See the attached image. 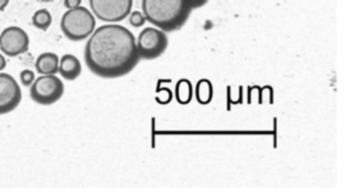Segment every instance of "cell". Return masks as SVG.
Wrapping results in <instances>:
<instances>
[{"mask_svg": "<svg viewBox=\"0 0 352 196\" xmlns=\"http://www.w3.org/2000/svg\"><path fill=\"white\" fill-rule=\"evenodd\" d=\"M38 1L50 2V1H54V0H38Z\"/></svg>", "mask_w": 352, "mask_h": 196, "instance_id": "cell-21", "label": "cell"}, {"mask_svg": "<svg viewBox=\"0 0 352 196\" xmlns=\"http://www.w3.org/2000/svg\"><path fill=\"white\" fill-rule=\"evenodd\" d=\"M30 36L17 26L6 28L0 34V50L10 57H16L28 51Z\"/></svg>", "mask_w": 352, "mask_h": 196, "instance_id": "cell-7", "label": "cell"}, {"mask_svg": "<svg viewBox=\"0 0 352 196\" xmlns=\"http://www.w3.org/2000/svg\"><path fill=\"white\" fill-rule=\"evenodd\" d=\"M36 80V74L32 70L24 69L20 74V80L25 87L32 86V83Z\"/></svg>", "mask_w": 352, "mask_h": 196, "instance_id": "cell-16", "label": "cell"}, {"mask_svg": "<svg viewBox=\"0 0 352 196\" xmlns=\"http://www.w3.org/2000/svg\"><path fill=\"white\" fill-rule=\"evenodd\" d=\"M65 93V84L55 74L41 76L30 88L32 100L38 105H51L59 100Z\"/></svg>", "mask_w": 352, "mask_h": 196, "instance_id": "cell-4", "label": "cell"}, {"mask_svg": "<svg viewBox=\"0 0 352 196\" xmlns=\"http://www.w3.org/2000/svg\"><path fill=\"white\" fill-rule=\"evenodd\" d=\"M172 91L168 88L162 89L158 91L157 96H156V101L160 105H168L172 101Z\"/></svg>", "mask_w": 352, "mask_h": 196, "instance_id": "cell-15", "label": "cell"}, {"mask_svg": "<svg viewBox=\"0 0 352 196\" xmlns=\"http://www.w3.org/2000/svg\"><path fill=\"white\" fill-rule=\"evenodd\" d=\"M146 21L164 32L184 26L191 14L186 0H142Z\"/></svg>", "mask_w": 352, "mask_h": 196, "instance_id": "cell-2", "label": "cell"}, {"mask_svg": "<svg viewBox=\"0 0 352 196\" xmlns=\"http://www.w3.org/2000/svg\"><path fill=\"white\" fill-rule=\"evenodd\" d=\"M21 100V89L17 80L11 74L0 72V115L17 109Z\"/></svg>", "mask_w": 352, "mask_h": 196, "instance_id": "cell-8", "label": "cell"}, {"mask_svg": "<svg viewBox=\"0 0 352 196\" xmlns=\"http://www.w3.org/2000/svg\"><path fill=\"white\" fill-rule=\"evenodd\" d=\"M52 14L49 10H38L32 16V24L41 30L46 31L52 24Z\"/></svg>", "mask_w": 352, "mask_h": 196, "instance_id": "cell-13", "label": "cell"}, {"mask_svg": "<svg viewBox=\"0 0 352 196\" xmlns=\"http://www.w3.org/2000/svg\"><path fill=\"white\" fill-rule=\"evenodd\" d=\"M82 0H65V6L69 10L81 6Z\"/></svg>", "mask_w": 352, "mask_h": 196, "instance_id": "cell-18", "label": "cell"}, {"mask_svg": "<svg viewBox=\"0 0 352 196\" xmlns=\"http://www.w3.org/2000/svg\"><path fill=\"white\" fill-rule=\"evenodd\" d=\"M96 18L88 8L79 6L65 12L61 19V30L67 39L84 41L96 30Z\"/></svg>", "mask_w": 352, "mask_h": 196, "instance_id": "cell-3", "label": "cell"}, {"mask_svg": "<svg viewBox=\"0 0 352 196\" xmlns=\"http://www.w3.org/2000/svg\"><path fill=\"white\" fill-rule=\"evenodd\" d=\"M84 57L90 72L104 78L126 76L141 60L133 33L117 24L94 30L86 43Z\"/></svg>", "mask_w": 352, "mask_h": 196, "instance_id": "cell-1", "label": "cell"}, {"mask_svg": "<svg viewBox=\"0 0 352 196\" xmlns=\"http://www.w3.org/2000/svg\"><path fill=\"white\" fill-rule=\"evenodd\" d=\"M59 74L67 80L79 78L82 72V64L76 56L65 54L59 60Z\"/></svg>", "mask_w": 352, "mask_h": 196, "instance_id": "cell-9", "label": "cell"}, {"mask_svg": "<svg viewBox=\"0 0 352 196\" xmlns=\"http://www.w3.org/2000/svg\"><path fill=\"white\" fill-rule=\"evenodd\" d=\"M193 98V86L190 80L181 78L176 85V99L180 105H186Z\"/></svg>", "mask_w": 352, "mask_h": 196, "instance_id": "cell-12", "label": "cell"}, {"mask_svg": "<svg viewBox=\"0 0 352 196\" xmlns=\"http://www.w3.org/2000/svg\"><path fill=\"white\" fill-rule=\"evenodd\" d=\"M129 14H131L129 16V23H131V26L138 28V27H142L143 25H145L146 18L143 12L135 10V12H131Z\"/></svg>", "mask_w": 352, "mask_h": 196, "instance_id": "cell-14", "label": "cell"}, {"mask_svg": "<svg viewBox=\"0 0 352 196\" xmlns=\"http://www.w3.org/2000/svg\"><path fill=\"white\" fill-rule=\"evenodd\" d=\"M10 3V0H0V12L7 8L8 4Z\"/></svg>", "mask_w": 352, "mask_h": 196, "instance_id": "cell-20", "label": "cell"}, {"mask_svg": "<svg viewBox=\"0 0 352 196\" xmlns=\"http://www.w3.org/2000/svg\"><path fill=\"white\" fill-rule=\"evenodd\" d=\"M214 89L211 80L201 78L195 86V98L203 105H209L213 99Z\"/></svg>", "mask_w": 352, "mask_h": 196, "instance_id": "cell-11", "label": "cell"}, {"mask_svg": "<svg viewBox=\"0 0 352 196\" xmlns=\"http://www.w3.org/2000/svg\"><path fill=\"white\" fill-rule=\"evenodd\" d=\"M209 0H186L187 4L191 10H197V8H203L208 3Z\"/></svg>", "mask_w": 352, "mask_h": 196, "instance_id": "cell-17", "label": "cell"}, {"mask_svg": "<svg viewBox=\"0 0 352 196\" xmlns=\"http://www.w3.org/2000/svg\"><path fill=\"white\" fill-rule=\"evenodd\" d=\"M36 72L42 76L56 74L59 70V57L56 54L46 52L41 54L36 62Z\"/></svg>", "mask_w": 352, "mask_h": 196, "instance_id": "cell-10", "label": "cell"}, {"mask_svg": "<svg viewBox=\"0 0 352 196\" xmlns=\"http://www.w3.org/2000/svg\"><path fill=\"white\" fill-rule=\"evenodd\" d=\"M92 14L108 23L124 20L131 12L133 0H89Z\"/></svg>", "mask_w": 352, "mask_h": 196, "instance_id": "cell-6", "label": "cell"}, {"mask_svg": "<svg viewBox=\"0 0 352 196\" xmlns=\"http://www.w3.org/2000/svg\"><path fill=\"white\" fill-rule=\"evenodd\" d=\"M168 35L154 27H146L138 37L137 47L141 59L152 60L160 57L168 49Z\"/></svg>", "mask_w": 352, "mask_h": 196, "instance_id": "cell-5", "label": "cell"}, {"mask_svg": "<svg viewBox=\"0 0 352 196\" xmlns=\"http://www.w3.org/2000/svg\"><path fill=\"white\" fill-rule=\"evenodd\" d=\"M6 66H7V61H6V58L3 57L1 54H0V72H1L3 69H5Z\"/></svg>", "mask_w": 352, "mask_h": 196, "instance_id": "cell-19", "label": "cell"}]
</instances>
